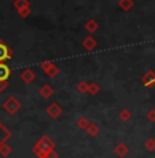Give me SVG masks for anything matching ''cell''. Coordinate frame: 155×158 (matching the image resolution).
<instances>
[{
  "instance_id": "cell-1",
  "label": "cell",
  "mask_w": 155,
  "mask_h": 158,
  "mask_svg": "<svg viewBox=\"0 0 155 158\" xmlns=\"http://www.w3.org/2000/svg\"><path fill=\"white\" fill-rule=\"evenodd\" d=\"M54 147H55L54 142L51 140L48 136H44V138H41L40 140L35 144V147H33V153H35L39 158H45L47 154L50 153L51 150H54Z\"/></svg>"
},
{
  "instance_id": "cell-2",
  "label": "cell",
  "mask_w": 155,
  "mask_h": 158,
  "mask_svg": "<svg viewBox=\"0 0 155 158\" xmlns=\"http://www.w3.org/2000/svg\"><path fill=\"white\" fill-rule=\"evenodd\" d=\"M3 109H4L8 114H15L21 109V103L15 96H10V98H7L6 102L3 103Z\"/></svg>"
},
{
  "instance_id": "cell-3",
  "label": "cell",
  "mask_w": 155,
  "mask_h": 158,
  "mask_svg": "<svg viewBox=\"0 0 155 158\" xmlns=\"http://www.w3.org/2000/svg\"><path fill=\"white\" fill-rule=\"evenodd\" d=\"M13 55V51L8 48L7 44H4L0 40V62H4L6 59H10Z\"/></svg>"
},
{
  "instance_id": "cell-4",
  "label": "cell",
  "mask_w": 155,
  "mask_h": 158,
  "mask_svg": "<svg viewBox=\"0 0 155 158\" xmlns=\"http://www.w3.org/2000/svg\"><path fill=\"white\" fill-rule=\"evenodd\" d=\"M141 83L144 84L145 87H148V88L154 87L155 85V72L150 70V72L145 73V74L141 77Z\"/></svg>"
},
{
  "instance_id": "cell-5",
  "label": "cell",
  "mask_w": 155,
  "mask_h": 158,
  "mask_svg": "<svg viewBox=\"0 0 155 158\" xmlns=\"http://www.w3.org/2000/svg\"><path fill=\"white\" fill-rule=\"evenodd\" d=\"M47 113L51 118H58L60 114H62V107H60L58 103H51L47 107Z\"/></svg>"
},
{
  "instance_id": "cell-6",
  "label": "cell",
  "mask_w": 155,
  "mask_h": 158,
  "mask_svg": "<svg viewBox=\"0 0 155 158\" xmlns=\"http://www.w3.org/2000/svg\"><path fill=\"white\" fill-rule=\"evenodd\" d=\"M11 74V70L6 63L0 62V81H7Z\"/></svg>"
},
{
  "instance_id": "cell-7",
  "label": "cell",
  "mask_w": 155,
  "mask_h": 158,
  "mask_svg": "<svg viewBox=\"0 0 155 158\" xmlns=\"http://www.w3.org/2000/svg\"><path fill=\"white\" fill-rule=\"evenodd\" d=\"M35 77H36V74L32 69H26V70H23L22 74H21V78H22L23 83H26V84L32 83V81L35 80Z\"/></svg>"
},
{
  "instance_id": "cell-8",
  "label": "cell",
  "mask_w": 155,
  "mask_h": 158,
  "mask_svg": "<svg viewBox=\"0 0 155 158\" xmlns=\"http://www.w3.org/2000/svg\"><path fill=\"white\" fill-rule=\"evenodd\" d=\"M83 47L85 48V50H88V51H92L93 48L96 47V40L92 37V36H88L87 39H84L83 40Z\"/></svg>"
},
{
  "instance_id": "cell-9",
  "label": "cell",
  "mask_w": 155,
  "mask_h": 158,
  "mask_svg": "<svg viewBox=\"0 0 155 158\" xmlns=\"http://www.w3.org/2000/svg\"><path fill=\"white\" fill-rule=\"evenodd\" d=\"M114 153L117 154L118 157H125L126 154L129 153V148H128V146H126V144L120 143V144H117V146H115V148H114Z\"/></svg>"
},
{
  "instance_id": "cell-10",
  "label": "cell",
  "mask_w": 155,
  "mask_h": 158,
  "mask_svg": "<svg viewBox=\"0 0 155 158\" xmlns=\"http://www.w3.org/2000/svg\"><path fill=\"white\" fill-rule=\"evenodd\" d=\"M8 138H10V131L0 123V146H2L3 143H6Z\"/></svg>"
},
{
  "instance_id": "cell-11",
  "label": "cell",
  "mask_w": 155,
  "mask_h": 158,
  "mask_svg": "<svg viewBox=\"0 0 155 158\" xmlns=\"http://www.w3.org/2000/svg\"><path fill=\"white\" fill-rule=\"evenodd\" d=\"M54 94V91H52V88H51L48 84H45V85H43L40 88V95L43 96L44 99H47V98H50L51 95Z\"/></svg>"
},
{
  "instance_id": "cell-12",
  "label": "cell",
  "mask_w": 155,
  "mask_h": 158,
  "mask_svg": "<svg viewBox=\"0 0 155 158\" xmlns=\"http://www.w3.org/2000/svg\"><path fill=\"white\" fill-rule=\"evenodd\" d=\"M98 28H99V25L95 19H89L87 23H85V29H87L89 33H95L96 30H98Z\"/></svg>"
},
{
  "instance_id": "cell-13",
  "label": "cell",
  "mask_w": 155,
  "mask_h": 158,
  "mask_svg": "<svg viewBox=\"0 0 155 158\" xmlns=\"http://www.w3.org/2000/svg\"><path fill=\"white\" fill-rule=\"evenodd\" d=\"M118 4H120V7L122 8L124 11H129L130 8L133 7V4H135V3H133V0H120V2H118Z\"/></svg>"
},
{
  "instance_id": "cell-14",
  "label": "cell",
  "mask_w": 155,
  "mask_h": 158,
  "mask_svg": "<svg viewBox=\"0 0 155 158\" xmlns=\"http://www.w3.org/2000/svg\"><path fill=\"white\" fill-rule=\"evenodd\" d=\"M11 154V146H8L7 143H3L0 146V156L2 157H8Z\"/></svg>"
},
{
  "instance_id": "cell-15",
  "label": "cell",
  "mask_w": 155,
  "mask_h": 158,
  "mask_svg": "<svg viewBox=\"0 0 155 158\" xmlns=\"http://www.w3.org/2000/svg\"><path fill=\"white\" fill-rule=\"evenodd\" d=\"M87 132H88V135L93 138V136H96L99 133V127L96 125V124H89L87 128Z\"/></svg>"
},
{
  "instance_id": "cell-16",
  "label": "cell",
  "mask_w": 155,
  "mask_h": 158,
  "mask_svg": "<svg viewBox=\"0 0 155 158\" xmlns=\"http://www.w3.org/2000/svg\"><path fill=\"white\" fill-rule=\"evenodd\" d=\"M14 7L19 11L25 7H29V2L28 0H14Z\"/></svg>"
},
{
  "instance_id": "cell-17",
  "label": "cell",
  "mask_w": 155,
  "mask_h": 158,
  "mask_svg": "<svg viewBox=\"0 0 155 158\" xmlns=\"http://www.w3.org/2000/svg\"><path fill=\"white\" fill-rule=\"evenodd\" d=\"M100 91V85L98 83H91L89 85H88V92L91 94V95H96Z\"/></svg>"
},
{
  "instance_id": "cell-18",
  "label": "cell",
  "mask_w": 155,
  "mask_h": 158,
  "mask_svg": "<svg viewBox=\"0 0 155 158\" xmlns=\"http://www.w3.org/2000/svg\"><path fill=\"white\" fill-rule=\"evenodd\" d=\"M118 115H120V118H121L122 121H129L130 117H132V113H130L128 109H124V110L120 111V114H118Z\"/></svg>"
},
{
  "instance_id": "cell-19",
  "label": "cell",
  "mask_w": 155,
  "mask_h": 158,
  "mask_svg": "<svg viewBox=\"0 0 155 158\" xmlns=\"http://www.w3.org/2000/svg\"><path fill=\"white\" fill-rule=\"evenodd\" d=\"M77 125H78V128H81V129H87L88 125H89V121L85 117H80L77 120Z\"/></svg>"
},
{
  "instance_id": "cell-20",
  "label": "cell",
  "mask_w": 155,
  "mask_h": 158,
  "mask_svg": "<svg viewBox=\"0 0 155 158\" xmlns=\"http://www.w3.org/2000/svg\"><path fill=\"white\" fill-rule=\"evenodd\" d=\"M88 85H89V84L87 83V81H81V83H78L77 84V89L80 91L81 94H85V92H88Z\"/></svg>"
},
{
  "instance_id": "cell-21",
  "label": "cell",
  "mask_w": 155,
  "mask_h": 158,
  "mask_svg": "<svg viewBox=\"0 0 155 158\" xmlns=\"http://www.w3.org/2000/svg\"><path fill=\"white\" fill-rule=\"evenodd\" d=\"M144 146L148 151H155V139H147Z\"/></svg>"
},
{
  "instance_id": "cell-22",
  "label": "cell",
  "mask_w": 155,
  "mask_h": 158,
  "mask_svg": "<svg viewBox=\"0 0 155 158\" xmlns=\"http://www.w3.org/2000/svg\"><path fill=\"white\" fill-rule=\"evenodd\" d=\"M54 66H55V65H54V63H51V62H45V63H41V69H43V70H44L45 73H48V72H50L51 69L54 68Z\"/></svg>"
},
{
  "instance_id": "cell-23",
  "label": "cell",
  "mask_w": 155,
  "mask_h": 158,
  "mask_svg": "<svg viewBox=\"0 0 155 158\" xmlns=\"http://www.w3.org/2000/svg\"><path fill=\"white\" fill-rule=\"evenodd\" d=\"M18 13H19V15H21L22 18H26V17H28V15L30 14V7H25V8H22V10H19Z\"/></svg>"
},
{
  "instance_id": "cell-24",
  "label": "cell",
  "mask_w": 155,
  "mask_h": 158,
  "mask_svg": "<svg viewBox=\"0 0 155 158\" xmlns=\"http://www.w3.org/2000/svg\"><path fill=\"white\" fill-rule=\"evenodd\" d=\"M47 74H48V76H50V77H55V76H58V74H59V69H58V68H56V66H54V68H52V69H51V70H50V72H48V73H47Z\"/></svg>"
},
{
  "instance_id": "cell-25",
  "label": "cell",
  "mask_w": 155,
  "mask_h": 158,
  "mask_svg": "<svg viewBox=\"0 0 155 158\" xmlns=\"http://www.w3.org/2000/svg\"><path fill=\"white\" fill-rule=\"evenodd\" d=\"M8 88V83L7 81H0V92H4Z\"/></svg>"
},
{
  "instance_id": "cell-26",
  "label": "cell",
  "mask_w": 155,
  "mask_h": 158,
  "mask_svg": "<svg viewBox=\"0 0 155 158\" xmlns=\"http://www.w3.org/2000/svg\"><path fill=\"white\" fill-rule=\"evenodd\" d=\"M147 117H148V120H150V121H155V109H153V110L148 111Z\"/></svg>"
},
{
  "instance_id": "cell-27",
  "label": "cell",
  "mask_w": 155,
  "mask_h": 158,
  "mask_svg": "<svg viewBox=\"0 0 155 158\" xmlns=\"http://www.w3.org/2000/svg\"><path fill=\"white\" fill-rule=\"evenodd\" d=\"M45 158H58V153L55 150H51L50 153L47 154V157H45Z\"/></svg>"
}]
</instances>
